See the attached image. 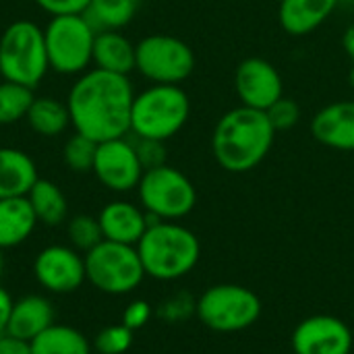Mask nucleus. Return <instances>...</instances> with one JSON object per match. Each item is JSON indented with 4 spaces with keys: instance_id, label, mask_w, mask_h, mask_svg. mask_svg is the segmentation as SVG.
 I'll use <instances>...</instances> for the list:
<instances>
[{
    "instance_id": "28",
    "label": "nucleus",
    "mask_w": 354,
    "mask_h": 354,
    "mask_svg": "<svg viewBox=\"0 0 354 354\" xmlns=\"http://www.w3.org/2000/svg\"><path fill=\"white\" fill-rule=\"evenodd\" d=\"M95 151H97V141L85 137L81 133H75L66 141L62 158L73 172H91L93 162H95Z\"/></svg>"
},
{
    "instance_id": "2",
    "label": "nucleus",
    "mask_w": 354,
    "mask_h": 354,
    "mask_svg": "<svg viewBox=\"0 0 354 354\" xmlns=\"http://www.w3.org/2000/svg\"><path fill=\"white\" fill-rule=\"evenodd\" d=\"M274 139L276 131L263 110L239 106L216 122L212 151L222 170L243 174L268 158Z\"/></svg>"
},
{
    "instance_id": "26",
    "label": "nucleus",
    "mask_w": 354,
    "mask_h": 354,
    "mask_svg": "<svg viewBox=\"0 0 354 354\" xmlns=\"http://www.w3.org/2000/svg\"><path fill=\"white\" fill-rule=\"evenodd\" d=\"M35 95L33 89L6 81H0V124H12L25 120Z\"/></svg>"
},
{
    "instance_id": "38",
    "label": "nucleus",
    "mask_w": 354,
    "mask_h": 354,
    "mask_svg": "<svg viewBox=\"0 0 354 354\" xmlns=\"http://www.w3.org/2000/svg\"><path fill=\"white\" fill-rule=\"evenodd\" d=\"M348 83H351V87L354 89V62L353 66H351V73H348Z\"/></svg>"
},
{
    "instance_id": "15",
    "label": "nucleus",
    "mask_w": 354,
    "mask_h": 354,
    "mask_svg": "<svg viewBox=\"0 0 354 354\" xmlns=\"http://www.w3.org/2000/svg\"><path fill=\"white\" fill-rule=\"evenodd\" d=\"M104 241L120 243V245H133L141 241L145 230L149 228L151 220L147 212L131 201H110L102 207L97 216Z\"/></svg>"
},
{
    "instance_id": "14",
    "label": "nucleus",
    "mask_w": 354,
    "mask_h": 354,
    "mask_svg": "<svg viewBox=\"0 0 354 354\" xmlns=\"http://www.w3.org/2000/svg\"><path fill=\"white\" fill-rule=\"evenodd\" d=\"M234 89L241 106L268 110L284 95V85L278 68L266 58H245L234 73Z\"/></svg>"
},
{
    "instance_id": "30",
    "label": "nucleus",
    "mask_w": 354,
    "mask_h": 354,
    "mask_svg": "<svg viewBox=\"0 0 354 354\" xmlns=\"http://www.w3.org/2000/svg\"><path fill=\"white\" fill-rule=\"evenodd\" d=\"M272 127L276 133H284V131H290L297 127V122L301 120V106L292 100V97H286L282 95L276 104H272L268 110H266Z\"/></svg>"
},
{
    "instance_id": "17",
    "label": "nucleus",
    "mask_w": 354,
    "mask_h": 354,
    "mask_svg": "<svg viewBox=\"0 0 354 354\" xmlns=\"http://www.w3.org/2000/svg\"><path fill=\"white\" fill-rule=\"evenodd\" d=\"M338 4V0H280L278 19L288 35L299 37L322 27Z\"/></svg>"
},
{
    "instance_id": "35",
    "label": "nucleus",
    "mask_w": 354,
    "mask_h": 354,
    "mask_svg": "<svg viewBox=\"0 0 354 354\" xmlns=\"http://www.w3.org/2000/svg\"><path fill=\"white\" fill-rule=\"evenodd\" d=\"M0 354H31V344L10 334L0 336Z\"/></svg>"
},
{
    "instance_id": "13",
    "label": "nucleus",
    "mask_w": 354,
    "mask_h": 354,
    "mask_svg": "<svg viewBox=\"0 0 354 354\" xmlns=\"http://www.w3.org/2000/svg\"><path fill=\"white\" fill-rule=\"evenodd\" d=\"M33 274L41 288L54 295H71L87 280L85 259L73 247L52 245L37 253Z\"/></svg>"
},
{
    "instance_id": "24",
    "label": "nucleus",
    "mask_w": 354,
    "mask_h": 354,
    "mask_svg": "<svg viewBox=\"0 0 354 354\" xmlns=\"http://www.w3.org/2000/svg\"><path fill=\"white\" fill-rule=\"evenodd\" d=\"M139 8V0H91L83 17L100 31H120L127 27Z\"/></svg>"
},
{
    "instance_id": "7",
    "label": "nucleus",
    "mask_w": 354,
    "mask_h": 354,
    "mask_svg": "<svg viewBox=\"0 0 354 354\" xmlns=\"http://www.w3.org/2000/svg\"><path fill=\"white\" fill-rule=\"evenodd\" d=\"M95 29L83 15H58L44 27L48 64L60 75H81L93 62Z\"/></svg>"
},
{
    "instance_id": "6",
    "label": "nucleus",
    "mask_w": 354,
    "mask_h": 354,
    "mask_svg": "<svg viewBox=\"0 0 354 354\" xmlns=\"http://www.w3.org/2000/svg\"><path fill=\"white\" fill-rule=\"evenodd\" d=\"M263 305L255 290L241 284H216L197 297L195 317L203 328L218 334H236L253 328Z\"/></svg>"
},
{
    "instance_id": "5",
    "label": "nucleus",
    "mask_w": 354,
    "mask_h": 354,
    "mask_svg": "<svg viewBox=\"0 0 354 354\" xmlns=\"http://www.w3.org/2000/svg\"><path fill=\"white\" fill-rule=\"evenodd\" d=\"M48 68L44 29L25 19L10 23L0 35V77L35 89Z\"/></svg>"
},
{
    "instance_id": "39",
    "label": "nucleus",
    "mask_w": 354,
    "mask_h": 354,
    "mask_svg": "<svg viewBox=\"0 0 354 354\" xmlns=\"http://www.w3.org/2000/svg\"><path fill=\"white\" fill-rule=\"evenodd\" d=\"M2 270H4V259H2V249H0V276H2Z\"/></svg>"
},
{
    "instance_id": "21",
    "label": "nucleus",
    "mask_w": 354,
    "mask_h": 354,
    "mask_svg": "<svg viewBox=\"0 0 354 354\" xmlns=\"http://www.w3.org/2000/svg\"><path fill=\"white\" fill-rule=\"evenodd\" d=\"M95 68L127 75L135 71V44L120 31H100L93 41Z\"/></svg>"
},
{
    "instance_id": "34",
    "label": "nucleus",
    "mask_w": 354,
    "mask_h": 354,
    "mask_svg": "<svg viewBox=\"0 0 354 354\" xmlns=\"http://www.w3.org/2000/svg\"><path fill=\"white\" fill-rule=\"evenodd\" d=\"M91 0H35V4L52 17L58 15H83Z\"/></svg>"
},
{
    "instance_id": "1",
    "label": "nucleus",
    "mask_w": 354,
    "mask_h": 354,
    "mask_svg": "<svg viewBox=\"0 0 354 354\" xmlns=\"http://www.w3.org/2000/svg\"><path fill=\"white\" fill-rule=\"evenodd\" d=\"M135 91L127 75L91 68L73 83L66 108L71 127L97 143L127 137L131 133V110Z\"/></svg>"
},
{
    "instance_id": "3",
    "label": "nucleus",
    "mask_w": 354,
    "mask_h": 354,
    "mask_svg": "<svg viewBox=\"0 0 354 354\" xmlns=\"http://www.w3.org/2000/svg\"><path fill=\"white\" fill-rule=\"evenodd\" d=\"M145 276L160 282H174L195 270L201 257V243L193 230L178 222H153L137 243Z\"/></svg>"
},
{
    "instance_id": "9",
    "label": "nucleus",
    "mask_w": 354,
    "mask_h": 354,
    "mask_svg": "<svg viewBox=\"0 0 354 354\" xmlns=\"http://www.w3.org/2000/svg\"><path fill=\"white\" fill-rule=\"evenodd\" d=\"M85 276L104 295H129L145 278L137 247L102 241L85 253Z\"/></svg>"
},
{
    "instance_id": "10",
    "label": "nucleus",
    "mask_w": 354,
    "mask_h": 354,
    "mask_svg": "<svg viewBox=\"0 0 354 354\" xmlns=\"http://www.w3.org/2000/svg\"><path fill=\"white\" fill-rule=\"evenodd\" d=\"M135 68L151 83L180 85L195 71V54L180 37L153 33L135 44Z\"/></svg>"
},
{
    "instance_id": "18",
    "label": "nucleus",
    "mask_w": 354,
    "mask_h": 354,
    "mask_svg": "<svg viewBox=\"0 0 354 354\" xmlns=\"http://www.w3.org/2000/svg\"><path fill=\"white\" fill-rule=\"evenodd\" d=\"M54 324V309L52 303L44 297L29 295L19 301H15L6 334L31 342L37 338L44 330H48Z\"/></svg>"
},
{
    "instance_id": "16",
    "label": "nucleus",
    "mask_w": 354,
    "mask_h": 354,
    "mask_svg": "<svg viewBox=\"0 0 354 354\" xmlns=\"http://www.w3.org/2000/svg\"><path fill=\"white\" fill-rule=\"evenodd\" d=\"M311 135L330 149L354 151V100L322 108L311 120Z\"/></svg>"
},
{
    "instance_id": "36",
    "label": "nucleus",
    "mask_w": 354,
    "mask_h": 354,
    "mask_svg": "<svg viewBox=\"0 0 354 354\" xmlns=\"http://www.w3.org/2000/svg\"><path fill=\"white\" fill-rule=\"evenodd\" d=\"M12 299L10 295L0 286V336L6 334V328H8V319H10V311H12Z\"/></svg>"
},
{
    "instance_id": "23",
    "label": "nucleus",
    "mask_w": 354,
    "mask_h": 354,
    "mask_svg": "<svg viewBox=\"0 0 354 354\" xmlns=\"http://www.w3.org/2000/svg\"><path fill=\"white\" fill-rule=\"evenodd\" d=\"M27 124L41 137H58L71 124V114L66 102L56 97H35L27 116Z\"/></svg>"
},
{
    "instance_id": "31",
    "label": "nucleus",
    "mask_w": 354,
    "mask_h": 354,
    "mask_svg": "<svg viewBox=\"0 0 354 354\" xmlns=\"http://www.w3.org/2000/svg\"><path fill=\"white\" fill-rule=\"evenodd\" d=\"M195 311H197V299H193L187 292H178V295L168 297L160 305L158 315L168 324H183L191 315H195Z\"/></svg>"
},
{
    "instance_id": "20",
    "label": "nucleus",
    "mask_w": 354,
    "mask_h": 354,
    "mask_svg": "<svg viewBox=\"0 0 354 354\" xmlns=\"http://www.w3.org/2000/svg\"><path fill=\"white\" fill-rule=\"evenodd\" d=\"M37 218L27 197L0 199V249L23 245L35 230Z\"/></svg>"
},
{
    "instance_id": "12",
    "label": "nucleus",
    "mask_w": 354,
    "mask_h": 354,
    "mask_svg": "<svg viewBox=\"0 0 354 354\" xmlns=\"http://www.w3.org/2000/svg\"><path fill=\"white\" fill-rule=\"evenodd\" d=\"M290 346L295 354H351L354 336L344 319L319 313L297 324Z\"/></svg>"
},
{
    "instance_id": "8",
    "label": "nucleus",
    "mask_w": 354,
    "mask_h": 354,
    "mask_svg": "<svg viewBox=\"0 0 354 354\" xmlns=\"http://www.w3.org/2000/svg\"><path fill=\"white\" fill-rule=\"evenodd\" d=\"M141 207L156 220L178 222L195 209V185L178 168L162 164L143 172L139 187Z\"/></svg>"
},
{
    "instance_id": "37",
    "label": "nucleus",
    "mask_w": 354,
    "mask_h": 354,
    "mask_svg": "<svg viewBox=\"0 0 354 354\" xmlns=\"http://www.w3.org/2000/svg\"><path fill=\"white\" fill-rule=\"evenodd\" d=\"M342 46H344V52L348 54V58L354 62V21L348 25V29L344 31Z\"/></svg>"
},
{
    "instance_id": "4",
    "label": "nucleus",
    "mask_w": 354,
    "mask_h": 354,
    "mask_svg": "<svg viewBox=\"0 0 354 354\" xmlns=\"http://www.w3.org/2000/svg\"><path fill=\"white\" fill-rule=\"evenodd\" d=\"M191 100L180 85H158L143 89L133 100L131 133L141 139L168 141L187 124Z\"/></svg>"
},
{
    "instance_id": "19",
    "label": "nucleus",
    "mask_w": 354,
    "mask_h": 354,
    "mask_svg": "<svg viewBox=\"0 0 354 354\" xmlns=\"http://www.w3.org/2000/svg\"><path fill=\"white\" fill-rule=\"evenodd\" d=\"M37 178V166L29 153L15 147H0V199L27 197Z\"/></svg>"
},
{
    "instance_id": "32",
    "label": "nucleus",
    "mask_w": 354,
    "mask_h": 354,
    "mask_svg": "<svg viewBox=\"0 0 354 354\" xmlns=\"http://www.w3.org/2000/svg\"><path fill=\"white\" fill-rule=\"evenodd\" d=\"M166 141H158V139H141V137H135L133 145H135V151L139 156V162L143 166V170H149V168H158L162 164H166Z\"/></svg>"
},
{
    "instance_id": "33",
    "label": "nucleus",
    "mask_w": 354,
    "mask_h": 354,
    "mask_svg": "<svg viewBox=\"0 0 354 354\" xmlns=\"http://www.w3.org/2000/svg\"><path fill=\"white\" fill-rule=\"evenodd\" d=\"M151 315H153V309L147 301H133L122 311V326H127L131 332H137L149 324Z\"/></svg>"
},
{
    "instance_id": "29",
    "label": "nucleus",
    "mask_w": 354,
    "mask_h": 354,
    "mask_svg": "<svg viewBox=\"0 0 354 354\" xmlns=\"http://www.w3.org/2000/svg\"><path fill=\"white\" fill-rule=\"evenodd\" d=\"M93 346L100 354H124L133 346V332L122 324L108 326L95 336Z\"/></svg>"
},
{
    "instance_id": "27",
    "label": "nucleus",
    "mask_w": 354,
    "mask_h": 354,
    "mask_svg": "<svg viewBox=\"0 0 354 354\" xmlns=\"http://www.w3.org/2000/svg\"><path fill=\"white\" fill-rule=\"evenodd\" d=\"M66 234H68L71 247L77 251H83V253L91 251L93 247H97L104 241L97 218L87 216V214L75 216L66 226Z\"/></svg>"
},
{
    "instance_id": "25",
    "label": "nucleus",
    "mask_w": 354,
    "mask_h": 354,
    "mask_svg": "<svg viewBox=\"0 0 354 354\" xmlns=\"http://www.w3.org/2000/svg\"><path fill=\"white\" fill-rule=\"evenodd\" d=\"M31 354H91L89 340L71 326L52 324L31 342Z\"/></svg>"
},
{
    "instance_id": "22",
    "label": "nucleus",
    "mask_w": 354,
    "mask_h": 354,
    "mask_svg": "<svg viewBox=\"0 0 354 354\" xmlns=\"http://www.w3.org/2000/svg\"><path fill=\"white\" fill-rule=\"evenodd\" d=\"M27 199L31 203V209L37 218V224L46 226H58L64 222L68 214V203L62 193V189L46 178H37V183L27 193Z\"/></svg>"
},
{
    "instance_id": "11",
    "label": "nucleus",
    "mask_w": 354,
    "mask_h": 354,
    "mask_svg": "<svg viewBox=\"0 0 354 354\" xmlns=\"http://www.w3.org/2000/svg\"><path fill=\"white\" fill-rule=\"evenodd\" d=\"M91 172L106 189L114 193H127L139 187L145 170L139 162L133 141H129L127 137H118L97 143Z\"/></svg>"
},
{
    "instance_id": "40",
    "label": "nucleus",
    "mask_w": 354,
    "mask_h": 354,
    "mask_svg": "<svg viewBox=\"0 0 354 354\" xmlns=\"http://www.w3.org/2000/svg\"><path fill=\"white\" fill-rule=\"evenodd\" d=\"M338 2H354V0H338Z\"/></svg>"
}]
</instances>
